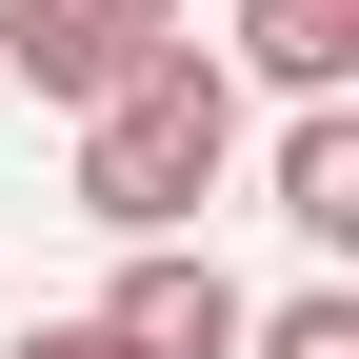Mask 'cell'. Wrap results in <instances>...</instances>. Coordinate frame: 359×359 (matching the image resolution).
<instances>
[{
    "label": "cell",
    "mask_w": 359,
    "mask_h": 359,
    "mask_svg": "<svg viewBox=\"0 0 359 359\" xmlns=\"http://www.w3.org/2000/svg\"><path fill=\"white\" fill-rule=\"evenodd\" d=\"M219 180H240V80H219V40L180 20L120 100H80V219H100V240H200Z\"/></svg>",
    "instance_id": "1"
},
{
    "label": "cell",
    "mask_w": 359,
    "mask_h": 359,
    "mask_svg": "<svg viewBox=\"0 0 359 359\" xmlns=\"http://www.w3.org/2000/svg\"><path fill=\"white\" fill-rule=\"evenodd\" d=\"M160 40H180L160 0H0V80H20V100H60V120H80V100H120Z\"/></svg>",
    "instance_id": "2"
},
{
    "label": "cell",
    "mask_w": 359,
    "mask_h": 359,
    "mask_svg": "<svg viewBox=\"0 0 359 359\" xmlns=\"http://www.w3.org/2000/svg\"><path fill=\"white\" fill-rule=\"evenodd\" d=\"M80 320H100L120 359H240V320H259V299H240V280H219V259H200V240H120V280H100V299H80Z\"/></svg>",
    "instance_id": "3"
},
{
    "label": "cell",
    "mask_w": 359,
    "mask_h": 359,
    "mask_svg": "<svg viewBox=\"0 0 359 359\" xmlns=\"http://www.w3.org/2000/svg\"><path fill=\"white\" fill-rule=\"evenodd\" d=\"M219 80L240 100H359V0H240Z\"/></svg>",
    "instance_id": "4"
},
{
    "label": "cell",
    "mask_w": 359,
    "mask_h": 359,
    "mask_svg": "<svg viewBox=\"0 0 359 359\" xmlns=\"http://www.w3.org/2000/svg\"><path fill=\"white\" fill-rule=\"evenodd\" d=\"M259 200H280V240H299V259H339V240H359V100H280Z\"/></svg>",
    "instance_id": "5"
},
{
    "label": "cell",
    "mask_w": 359,
    "mask_h": 359,
    "mask_svg": "<svg viewBox=\"0 0 359 359\" xmlns=\"http://www.w3.org/2000/svg\"><path fill=\"white\" fill-rule=\"evenodd\" d=\"M240 359H359V280H299V299H259Z\"/></svg>",
    "instance_id": "6"
},
{
    "label": "cell",
    "mask_w": 359,
    "mask_h": 359,
    "mask_svg": "<svg viewBox=\"0 0 359 359\" xmlns=\"http://www.w3.org/2000/svg\"><path fill=\"white\" fill-rule=\"evenodd\" d=\"M0 359H120V339H100V320H20Z\"/></svg>",
    "instance_id": "7"
},
{
    "label": "cell",
    "mask_w": 359,
    "mask_h": 359,
    "mask_svg": "<svg viewBox=\"0 0 359 359\" xmlns=\"http://www.w3.org/2000/svg\"><path fill=\"white\" fill-rule=\"evenodd\" d=\"M160 20H200V0H160Z\"/></svg>",
    "instance_id": "8"
}]
</instances>
